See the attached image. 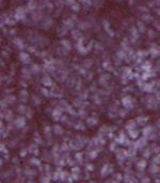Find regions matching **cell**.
I'll return each instance as SVG.
<instances>
[{
  "label": "cell",
  "instance_id": "7a4b0ae2",
  "mask_svg": "<svg viewBox=\"0 0 160 183\" xmlns=\"http://www.w3.org/2000/svg\"><path fill=\"white\" fill-rule=\"evenodd\" d=\"M50 97L56 98V99H62L63 97V90H62L57 83L54 84L52 87H50Z\"/></svg>",
  "mask_w": 160,
  "mask_h": 183
},
{
  "label": "cell",
  "instance_id": "4316f807",
  "mask_svg": "<svg viewBox=\"0 0 160 183\" xmlns=\"http://www.w3.org/2000/svg\"><path fill=\"white\" fill-rule=\"evenodd\" d=\"M78 117L80 119H86L89 117V114H87V111L85 109H79L78 110Z\"/></svg>",
  "mask_w": 160,
  "mask_h": 183
},
{
  "label": "cell",
  "instance_id": "e575fe53",
  "mask_svg": "<svg viewBox=\"0 0 160 183\" xmlns=\"http://www.w3.org/2000/svg\"><path fill=\"white\" fill-rule=\"evenodd\" d=\"M152 153H153V152H152L151 149H149V147H146V148L144 149V151H143L142 154H143V157H144V159H148V157L152 155Z\"/></svg>",
  "mask_w": 160,
  "mask_h": 183
},
{
  "label": "cell",
  "instance_id": "c3c4849f",
  "mask_svg": "<svg viewBox=\"0 0 160 183\" xmlns=\"http://www.w3.org/2000/svg\"><path fill=\"white\" fill-rule=\"evenodd\" d=\"M14 43H15V44H16V45L18 46V47H19V48H23V42H22V40H20V39H18V38H16V39H14Z\"/></svg>",
  "mask_w": 160,
  "mask_h": 183
},
{
  "label": "cell",
  "instance_id": "b9f144b4",
  "mask_svg": "<svg viewBox=\"0 0 160 183\" xmlns=\"http://www.w3.org/2000/svg\"><path fill=\"white\" fill-rule=\"evenodd\" d=\"M122 92H123V94H127V93H130V92H133V87L132 86H125L124 88H122Z\"/></svg>",
  "mask_w": 160,
  "mask_h": 183
},
{
  "label": "cell",
  "instance_id": "ba28073f",
  "mask_svg": "<svg viewBox=\"0 0 160 183\" xmlns=\"http://www.w3.org/2000/svg\"><path fill=\"white\" fill-rule=\"evenodd\" d=\"M6 120L7 123H11L15 119V116H14V112L12 110H6L4 112H1V120Z\"/></svg>",
  "mask_w": 160,
  "mask_h": 183
},
{
  "label": "cell",
  "instance_id": "f6af8a7d",
  "mask_svg": "<svg viewBox=\"0 0 160 183\" xmlns=\"http://www.w3.org/2000/svg\"><path fill=\"white\" fill-rule=\"evenodd\" d=\"M83 77H84V80H86V81H91V80L93 79V73H87V72H86Z\"/></svg>",
  "mask_w": 160,
  "mask_h": 183
},
{
  "label": "cell",
  "instance_id": "f546056e",
  "mask_svg": "<svg viewBox=\"0 0 160 183\" xmlns=\"http://www.w3.org/2000/svg\"><path fill=\"white\" fill-rule=\"evenodd\" d=\"M70 150V148H69V145H68V143H66V142H63L61 145H60V152H68Z\"/></svg>",
  "mask_w": 160,
  "mask_h": 183
},
{
  "label": "cell",
  "instance_id": "ac0fdd59",
  "mask_svg": "<svg viewBox=\"0 0 160 183\" xmlns=\"http://www.w3.org/2000/svg\"><path fill=\"white\" fill-rule=\"evenodd\" d=\"M22 79L26 80V81H30L32 79V73H31L30 68H23L22 70Z\"/></svg>",
  "mask_w": 160,
  "mask_h": 183
},
{
  "label": "cell",
  "instance_id": "816d5d0a",
  "mask_svg": "<svg viewBox=\"0 0 160 183\" xmlns=\"http://www.w3.org/2000/svg\"><path fill=\"white\" fill-rule=\"evenodd\" d=\"M52 111H54V108H51V106H48V108H46L45 109V113L46 114H50L51 115V113H52Z\"/></svg>",
  "mask_w": 160,
  "mask_h": 183
},
{
  "label": "cell",
  "instance_id": "3957f363",
  "mask_svg": "<svg viewBox=\"0 0 160 183\" xmlns=\"http://www.w3.org/2000/svg\"><path fill=\"white\" fill-rule=\"evenodd\" d=\"M14 123V126L16 129H24L26 127V124H27V120H26V117L25 116H22V115H18L15 117V119L13 120Z\"/></svg>",
  "mask_w": 160,
  "mask_h": 183
},
{
  "label": "cell",
  "instance_id": "d590c367",
  "mask_svg": "<svg viewBox=\"0 0 160 183\" xmlns=\"http://www.w3.org/2000/svg\"><path fill=\"white\" fill-rule=\"evenodd\" d=\"M10 104L7 102V100L6 99H2L1 100V102H0V108H1V112H4L6 110H8V106H9Z\"/></svg>",
  "mask_w": 160,
  "mask_h": 183
},
{
  "label": "cell",
  "instance_id": "f5cc1de1",
  "mask_svg": "<svg viewBox=\"0 0 160 183\" xmlns=\"http://www.w3.org/2000/svg\"><path fill=\"white\" fill-rule=\"evenodd\" d=\"M16 144H17V140H12L11 142H10L9 146L10 147H15V146H16Z\"/></svg>",
  "mask_w": 160,
  "mask_h": 183
},
{
  "label": "cell",
  "instance_id": "484cf974",
  "mask_svg": "<svg viewBox=\"0 0 160 183\" xmlns=\"http://www.w3.org/2000/svg\"><path fill=\"white\" fill-rule=\"evenodd\" d=\"M146 165H147V163H146V161L144 160V159H140V160L137 162V164H136L137 168H138L139 170H143V169L146 167Z\"/></svg>",
  "mask_w": 160,
  "mask_h": 183
},
{
  "label": "cell",
  "instance_id": "2e32d148",
  "mask_svg": "<svg viewBox=\"0 0 160 183\" xmlns=\"http://www.w3.org/2000/svg\"><path fill=\"white\" fill-rule=\"evenodd\" d=\"M111 128H110V126H107V125H102L100 128L98 129V133L97 134H100V135H102V136H106L107 137V135L109 134V133H111Z\"/></svg>",
  "mask_w": 160,
  "mask_h": 183
},
{
  "label": "cell",
  "instance_id": "ee69618b",
  "mask_svg": "<svg viewBox=\"0 0 160 183\" xmlns=\"http://www.w3.org/2000/svg\"><path fill=\"white\" fill-rule=\"evenodd\" d=\"M9 130L6 128V129H1V137L2 139H7L8 135H9Z\"/></svg>",
  "mask_w": 160,
  "mask_h": 183
},
{
  "label": "cell",
  "instance_id": "7c38bea8",
  "mask_svg": "<svg viewBox=\"0 0 160 183\" xmlns=\"http://www.w3.org/2000/svg\"><path fill=\"white\" fill-rule=\"evenodd\" d=\"M135 120L137 121V124L139 127H145L146 124H147V121H148V117L147 116H143V115H139L137 116V117L135 118Z\"/></svg>",
  "mask_w": 160,
  "mask_h": 183
},
{
  "label": "cell",
  "instance_id": "8992f818",
  "mask_svg": "<svg viewBox=\"0 0 160 183\" xmlns=\"http://www.w3.org/2000/svg\"><path fill=\"white\" fill-rule=\"evenodd\" d=\"M56 82L54 81V79L50 77V76L48 75H44L42 79H41V84H42L44 87H47V88H50V87H52L54 84Z\"/></svg>",
  "mask_w": 160,
  "mask_h": 183
},
{
  "label": "cell",
  "instance_id": "8fae6325",
  "mask_svg": "<svg viewBox=\"0 0 160 183\" xmlns=\"http://www.w3.org/2000/svg\"><path fill=\"white\" fill-rule=\"evenodd\" d=\"M91 101H92V103H94L95 105H101L102 102H104V98H102L98 93H96L91 96Z\"/></svg>",
  "mask_w": 160,
  "mask_h": 183
},
{
  "label": "cell",
  "instance_id": "f1b7e54d",
  "mask_svg": "<svg viewBox=\"0 0 160 183\" xmlns=\"http://www.w3.org/2000/svg\"><path fill=\"white\" fill-rule=\"evenodd\" d=\"M149 149L152 150L153 153H157V154L160 153V147L156 143H152L151 145H149Z\"/></svg>",
  "mask_w": 160,
  "mask_h": 183
},
{
  "label": "cell",
  "instance_id": "836d02e7",
  "mask_svg": "<svg viewBox=\"0 0 160 183\" xmlns=\"http://www.w3.org/2000/svg\"><path fill=\"white\" fill-rule=\"evenodd\" d=\"M33 114H34L33 109H31L30 106H28V108H27V111H26V114H25V117L31 119V118L33 117Z\"/></svg>",
  "mask_w": 160,
  "mask_h": 183
},
{
  "label": "cell",
  "instance_id": "bcb514c9",
  "mask_svg": "<svg viewBox=\"0 0 160 183\" xmlns=\"http://www.w3.org/2000/svg\"><path fill=\"white\" fill-rule=\"evenodd\" d=\"M108 116H109L110 119H114L118 116V114L116 113V112H108Z\"/></svg>",
  "mask_w": 160,
  "mask_h": 183
},
{
  "label": "cell",
  "instance_id": "f907efd6",
  "mask_svg": "<svg viewBox=\"0 0 160 183\" xmlns=\"http://www.w3.org/2000/svg\"><path fill=\"white\" fill-rule=\"evenodd\" d=\"M0 147H1V152H2V153H6V154H7V153H8V150H7V148H6V145H4V143H1V146H0Z\"/></svg>",
  "mask_w": 160,
  "mask_h": 183
},
{
  "label": "cell",
  "instance_id": "6da1fadb",
  "mask_svg": "<svg viewBox=\"0 0 160 183\" xmlns=\"http://www.w3.org/2000/svg\"><path fill=\"white\" fill-rule=\"evenodd\" d=\"M136 103H137L136 99L132 98L130 95H125V96H123V98L121 99V104H122L125 109H127V110H132V109H135Z\"/></svg>",
  "mask_w": 160,
  "mask_h": 183
},
{
  "label": "cell",
  "instance_id": "83f0119b",
  "mask_svg": "<svg viewBox=\"0 0 160 183\" xmlns=\"http://www.w3.org/2000/svg\"><path fill=\"white\" fill-rule=\"evenodd\" d=\"M30 70H31V73H32L33 76L35 75H39L40 72H41V68H40V66L38 64H32L30 66Z\"/></svg>",
  "mask_w": 160,
  "mask_h": 183
},
{
  "label": "cell",
  "instance_id": "ab89813d",
  "mask_svg": "<svg viewBox=\"0 0 160 183\" xmlns=\"http://www.w3.org/2000/svg\"><path fill=\"white\" fill-rule=\"evenodd\" d=\"M68 119H69V115H67V114H63L62 115V117H61V119H60V123L61 124H67V121H68Z\"/></svg>",
  "mask_w": 160,
  "mask_h": 183
},
{
  "label": "cell",
  "instance_id": "f35d334b",
  "mask_svg": "<svg viewBox=\"0 0 160 183\" xmlns=\"http://www.w3.org/2000/svg\"><path fill=\"white\" fill-rule=\"evenodd\" d=\"M102 68H104V69H106V70H108V72H112V70L114 69V68L112 67L111 63H109V62L104 63V65H102Z\"/></svg>",
  "mask_w": 160,
  "mask_h": 183
},
{
  "label": "cell",
  "instance_id": "4dcf8cb0",
  "mask_svg": "<svg viewBox=\"0 0 160 183\" xmlns=\"http://www.w3.org/2000/svg\"><path fill=\"white\" fill-rule=\"evenodd\" d=\"M112 165H105L104 167H102V169H101V176H106L108 174H110V172L112 171Z\"/></svg>",
  "mask_w": 160,
  "mask_h": 183
},
{
  "label": "cell",
  "instance_id": "db71d44e",
  "mask_svg": "<svg viewBox=\"0 0 160 183\" xmlns=\"http://www.w3.org/2000/svg\"><path fill=\"white\" fill-rule=\"evenodd\" d=\"M62 45H63V46H64V47H66V48H67V50H69V48H70V46H69L68 42H66V40H65V42H64V40H63V42H62Z\"/></svg>",
  "mask_w": 160,
  "mask_h": 183
},
{
  "label": "cell",
  "instance_id": "7bdbcfd3",
  "mask_svg": "<svg viewBox=\"0 0 160 183\" xmlns=\"http://www.w3.org/2000/svg\"><path fill=\"white\" fill-rule=\"evenodd\" d=\"M28 153H29L28 148H23V149H20V151H19V155L22 157H25Z\"/></svg>",
  "mask_w": 160,
  "mask_h": 183
},
{
  "label": "cell",
  "instance_id": "9f6ffc18",
  "mask_svg": "<svg viewBox=\"0 0 160 183\" xmlns=\"http://www.w3.org/2000/svg\"><path fill=\"white\" fill-rule=\"evenodd\" d=\"M139 29H140L141 31H144V26L143 25H139Z\"/></svg>",
  "mask_w": 160,
  "mask_h": 183
},
{
  "label": "cell",
  "instance_id": "6f0895ef",
  "mask_svg": "<svg viewBox=\"0 0 160 183\" xmlns=\"http://www.w3.org/2000/svg\"><path fill=\"white\" fill-rule=\"evenodd\" d=\"M159 90H160V88H159Z\"/></svg>",
  "mask_w": 160,
  "mask_h": 183
},
{
  "label": "cell",
  "instance_id": "9c48e42d",
  "mask_svg": "<svg viewBox=\"0 0 160 183\" xmlns=\"http://www.w3.org/2000/svg\"><path fill=\"white\" fill-rule=\"evenodd\" d=\"M18 101L20 103H27L29 101V93L27 89H20L18 93Z\"/></svg>",
  "mask_w": 160,
  "mask_h": 183
},
{
  "label": "cell",
  "instance_id": "d4e9b609",
  "mask_svg": "<svg viewBox=\"0 0 160 183\" xmlns=\"http://www.w3.org/2000/svg\"><path fill=\"white\" fill-rule=\"evenodd\" d=\"M27 108L28 106L26 104H23V103H19L18 106H17V113L22 116H25L26 114V111H27Z\"/></svg>",
  "mask_w": 160,
  "mask_h": 183
},
{
  "label": "cell",
  "instance_id": "cb8c5ba5",
  "mask_svg": "<svg viewBox=\"0 0 160 183\" xmlns=\"http://www.w3.org/2000/svg\"><path fill=\"white\" fill-rule=\"evenodd\" d=\"M28 150H29L30 153H32L33 155H37V154L40 153L39 147H38V145L35 144V143H32V144H31V145L28 147Z\"/></svg>",
  "mask_w": 160,
  "mask_h": 183
},
{
  "label": "cell",
  "instance_id": "5b68a950",
  "mask_svg": "<svg viewBox=\"0 0 160 183\" xmlns=\"http://www.w3.org/2000/svg\"><path fill=\"white\" fill-rule=\"evenodd\" d=\"M110 80H111L110 74H101L100 77H99V79H98V84H99L100 86H102L104 88H106V87H108V86H109Z\"/></svg>",
  "mask_w": 160,
  "mask_h": 183
},
{
  "label": "cell",
  "instance_id": "681fc988",
  "mask_svg": "<svg viewBox=\"0 0 160 183\" xmlns=\"http://www.w3.org/2000/svg\"><path fill=\"white\" fill-rule=\"evenodd\" d=\"M30 162H31V164H35V165H39V164H40V161H39L35 156H33L32 159H31V161H30Z\"/></svg>",
  "mask_w": 160,
  "mask_h": 183
},
{
  "label": "cell",
  "instance_id": "1f68e13d",
  "mask_svg": "<svg viewBox=\"0 0 160 183\" xmlns=\"http://www.w3.org/2000/svg\"><path fill=\"white\" fill-rule=\"evenodd\" d=\"M128 113H129V110H127V109H120L117 112V114H118V117L120 118H125L126 116L128 115Z\"/></svg>",
  "mask_w": 160,
  "mask_h": 183
},
{
  "label": "cell",
  "instance_id": "ffe728a7",
  "mask_svg": "<svg viewBox=\"0 0 160 183\" xmlns=\"http://www.w3.org/2000/svg\"><path fill=\"white\" fill-rule=\"evenodd\" d=\"M18 58H19V61L22 62L23 64H29L31 62V59H30V55L28 53H26V52H20L19 55H18Z\"/></svg>",
  "mask_w": 160,
  "mask_h": 183
},
{
  "label": "cell",
  "instance_id": "277c9868",
  "mask_svg": "<svg viewBox=\"0 0 160 183\" xmlns=\"http://www.w3.org/2000/svg\"><path fill=\"white\" fill-rule=\"evenodd\" d=\"M147 142L148 140L145 139V137H139V139L137 141H135V147H136V149L138 151H140V150H144L147 147Z\"/></svg>",
  "mask_w": 160,
  "mask_h": 183
},
{
  "label": "cell",
  "instance_id": "d6986e66",
  "mask_svg": "<svg viewBox=\"0 0 160 183\" xmlns=\"http://www.w3.org/2000/svg\"><path fill=\"white\" fill-rule=\"evenodd\" d=\"M33 142L35 144H37L38 146H41V145H45V141L42 136H41L39 134V132L38 131H35L34 132V135H33Z\"/></svg>",
  "mask_w": 160,
  "mask_h": 183
},
{
  "label": "cell",
  "instance_id": "11a10c76",
  "mask_svg": "<svg viewBox=\"0 0 160 183\" xmlns=\"http://www.w3.org/2000/svg\"><path fill=\"white\" fill-rule=\"evenodd\" d=\"M93 168H94V166H93V165H90V164L86 165V169L87 170H93Z\"/></svg>",
  "mask_w": 160,
  "mask_h": 183
},
{
  "label": "cell",
  "instance_id": "4fadbf2b",
  "mask_svg": "<svg viewBox=\"0 0 160 183\" xmlns=\"http://www.w3.org/2000/svg\"><path fill=\"white\" fill-rule=\"evenodd\" d=\"M52 133L57 136H61V135H63L64 134V129H63V127H62L61 125L59 124H55L52 126Z\"/></svg>",
  "mask_w": 160,
  "mask_h": 183
},
{
  "label": "cell",
  "instance_id": "30bf717a",
  "mask_svg": "<svg viewBox=\"0 0 160 183\" xmlns=\"http://www.w3.org/2000/svg\"><path fill=\"white\" fill-rule=\"evenodd\" d=\"M138 124H137V121L135 119H129V120H127L125 125H124V128H125V130L128 132V131H131V130H135V129H138Z\"/></svg>",
  "mask_w": 160,
  "mask_h": 183
},
{
  "label": "cell",
  "instance_id": "e0dca14e",
  "mask_svg": "<svg viewBox=\"0 0 160 183\" xmlns=\"http://www.w3.org/2000/svg\"><path fill=\"white\" fill-rule=\"evenodd\" d=\"M98 124V118L95 117V116H89L86 119H85V125L87 127H94Z\"/></svg>",
  "mask_w": 160,
  "mask_h": 183
},
{
  "label": "cell",
  "instance_id": "9a60e30c",
  "mask_svg": "<svg viewBox=\"0 0 160 183\" xmlns=\"http://www.w3.org/2000/svg\"><path fill=\"white\" fill-rule=\"evenodd\" d=\"M62 115H63V111L59 109H54L52 113H51V118H52L54 121H60Z\"/></svg>",
  "mask_w": 160,
  "mask_h": 183
},
{
  "label": "cell",
  "instance_id": "7402d4cb",
  "mask_svg": "<svg viewBox=\"0 0 160 183\" xmlns=\"http://www.w3.org/2000/svg\"><path fill=\"white\" fill-rule=\"evenodd\" d=\"M4 99L7 100V102H8L10 105H13V104L16 103V101H17L18 98L16 97V96H14L13 94H8V95L4 96Z\"/></svg>",
  "mask_w": 160,
  "mask_h": 183
},
{
  "label": "cell",
  "instance_id": "52a82bcc",
  "mask_svg": "<svg viewBox=\"0 0 160 183\" xmlns=\"http://www.w3.org/2000/svg\"><path fill=\"white\" fill-rule=\"evenodd\" d=\"M115 156L118 161H125L128 156H129V153H128L127 149H123V148H117L115 150Z\"/></svg>",
  "mask_w": 160,
  "mask_h": 183
},
{
  "label": "cell",
  "instance_id": "8d00e7d4",
  "mask_svg": "<svg viewBox=\"0 0 160 183\" xmlns=\"http://www.w3.org/2000/svg\"><path fill=\"white\" fill-rule=\"evenodd\" d=\"M75 160H76L77 162H79V163H82V161H83V153H82V152H80V151L76 152Z\"/></svg>",
  "mask_w": 160,
  "mask_h": 183
},
{
  "label": "cell",
  "instance_id": "d6a6232c",
  "mask_svg": "<svg viewBox=\"0 0 160 183\" xmlns=\"http://www.w3.org/2000/svg\"><path fill=\"white\" fill-rule=\"evenodd\" d=\"M40 90H41V94H42L44 97H46V98H47V97H50V89H49V88L44 87V86H43V87L40 88Z\"/></svg>",
  "mask_w": 160,
  "mask_h": 183
},
{
  "label": "cell",
  "instance_id": "74e56055",
  "mask_svg": "<svg viewBox=\"0 0 160 183\" xmlns=\"http://www.w3.org/2000/svg\"><path fill=\"white\" fill-rule=\"evenodd\" d=\"M43 132H44V134L52 133V127H50L49 125H45L44 128H43Z\"/></svg>",
  "mask_w": 160,
  "mask_h": 183
},
{
  "label": "cell",
  "instance_id": "60d3db41",
  "mask_svg": "<svg viewBox=\"0 0 160 183\" xmlns=\"http://www.w3.org/2000/svg\"><path fill=\"white\" fill-rule=\"evenodd\" d=\"M19 86L22 87V89H26L28 87V83H27V81L24 80V79H20L19 80Z\"/></svg>",
  "mask_w": 160,
  "mask_h": 183
},
{
  "label": "cell",
  "instance_id": "603a6c76",
  "mask_svg": "<svg viewBox=\"0 0 160 183\" xmlns=\"http://www.w3.org/2000/svg\"><path fill=\"white\" fill-rule=\"evenodd\" d=\"M31 103H32L35 108H38V106H40L41 104H42V100H41V98L39 97V96L37 95H32L31 96Z\"/></svg>",
  "mask_w": 160,
  "mask_h": 183
},
{
  "label": "cell",
  "instance_id": "44dd1931",
  "mask_svg": "<svg viewBox=\"0 0 160 183\" xmlns=\"http://www.w3.org/2000/svg\"><path fill=\"white\" fill-rule=\"evenodd\" d=\"M73 128L75 129V130H78V131H83V130H85V123H83V120L82 119H78V120H76V123H75V125H74V127Z\"/></svg>",
  "mask_w": 160,
  "mask_h": 183
},
{
  "label": "cell",
  "instance_id": "5bb4252c",
  "mask_svg": "<svg viewBox=\"0 0 160 183\" xmlns=\"http://www.w3.org/2000/svg\"><path fill=\"white\" fill-rule=\"evenodd\" d=\"M140 133L141 131L139 129H135V130H131V131H128L127 132V135L128 137L131 140V141H137L139 137H140Z\"/></svg>",
  "mask_w": 160,
  "mask_h": 183
},
{
  "label": "cell",
  "instance_id": "7dc6e473",
  "mask_svg": "<svg viewBox=\"0 0 160 183\" xmlns=\"http://www.w3.org/2000/svg\"><path fill=\"white\" fill-rule=\"evenodd\" d=\"M153 162H154V164H160V153H158L157 155L154 156Z\"/></svg>",
  "mask_w": 160,
  "mask_h": 183
}]
</instances>
